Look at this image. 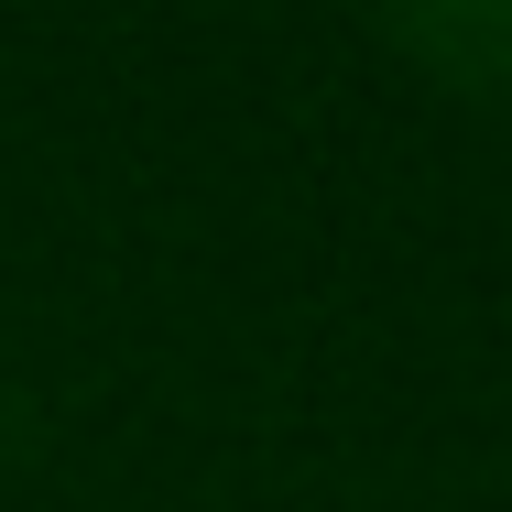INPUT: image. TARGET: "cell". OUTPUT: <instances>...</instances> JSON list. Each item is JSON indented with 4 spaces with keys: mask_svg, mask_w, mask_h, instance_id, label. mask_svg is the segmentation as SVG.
<instances>
[{
    "mask_svg": "<svg viewBox=\"0 0 512 512\" xmlns=\"http://www.w3.org/2000/svg\"><path fill=\"white\" fill-rule=\"evenodd\" d=\"M404 44H447V55H469V77L491 88V77H512V11H414L404 22Z\"/></svg>",
    "mask_w": 512,
    "mask_h": 512,
    "instance_id": "1",
    "label": "cell"
}]
</instances>
